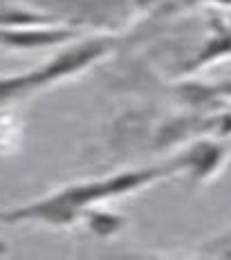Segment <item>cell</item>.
<instances>
[{"instance_id": "cell-1", "label": "cell", "mask_w": 231, "mask_h": 260, "mask_svg": "<svg viewBox=\"0 0 231 260\" xmlns=\"http://www.w3.org/2000/svg\"><path fill=\"white\" fill-rule=\"evenodd\" d=\"M184 171L182 155L171 159L169 164L144 166V169L123 171L110 177L99 180H83L47 193L34 202L20 204L12 209H0V224H45V226H70L83 215L90 213L94 204L106 200H115L128 193H137L144 186L175 175Z\"/></svg>"}, {"instance_id": "cell-2", "label": "cell", "mask_w": 231, "mask_h": 260, "mask_svg": "<svg viewBox=\"0 0 231 260\" xmlns=\"http://www.w3.org/2000/svg\"><path fill=\"white\" fill-rule=\"evenodd\" d=\"M112 45H115V41L108 39V36L106 39H92L63 50L43 68L29 70L25 74L0 77V108L14 104V101L23 99V96H27L41 88H47V85L56 83L61 79H68L72 74L81 72L90 63H94L96 58L106 56L112 50Z\"/></svg>"}, {"instance_id": "cell-3", "label": "cell", "mask_w": 231, "mask_h": 260, "mask_svg": "<svg viewBox=\"0 0 231 260\" xmlns=\"http://www.w3.org/2000/svg\"><path fill=\"white\" fill-rule=\"evenodd\" d=\"M77 31L65 27H0V47L14 50H34L74 39Z\"/></svg>"}]
</instances>
